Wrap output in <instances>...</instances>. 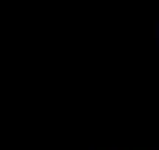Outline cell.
<instances>
[{
  "label": "cell",
  "mask_w": 159,
  "mask_h": 150,
  "mask_svg": "<svg viewBox=\"0 0 159 150\" xmlns=\"http://www.w3.org/2000/svg\"><path fill=\"white\" fill-rule=\"evenodd\" d=\"M156 38H159V21H156Z\"/></svg>",
  "instance_id": "6da1fadb"
}]
</instances>
